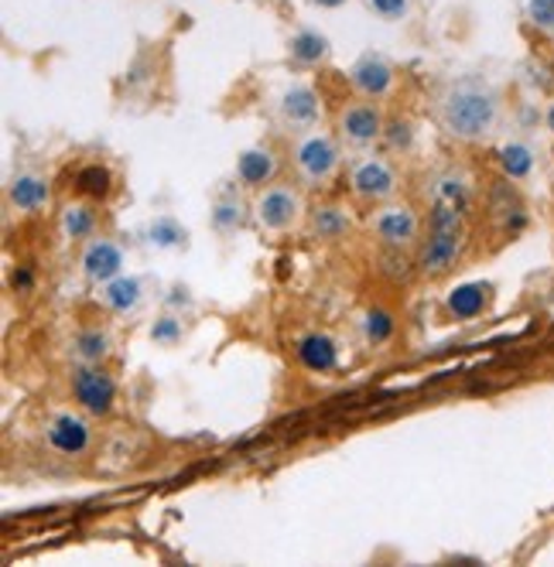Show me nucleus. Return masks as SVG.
<instances>
[{
  "label": "nucleus",
  "instance_id": "f03ea898",
  "mask_svg": "<svg viewBox=\"0 0 554 567\" xmlns=\"http://www.w3.org/2000/svg\"><path fill=\"white\" fill-rule=\"evenodd\" d=\"M434 116L449 137L462 144H486L503 120V96L483 75H459L442 86Z\"/></svg>",
  "mask_w": 554,
  "mask_h": 567
},
{
  "label": "nucleus",
  "instance_id": "4be33fe9",
  "mask_svg": "<svg viewBox=\"0 0 554 567\" xmlns=\"http://www.w3.org/2000/svg\"><path fill=\"white\" fill-rule=\"evenodd\" d=\"M352 229V216L342 206H315L308 213V236L322 239V243H336L342 236H349Z\"/></svg>",
  "mask_w": 554,
  "mask_h": 567
},
{
  "label": "nucleus",
  "instance_id": "6ab92c4d",
  "mask_svg": "<svg viewBox=\"0 0 554 567\" xmlns=\"http://www.w3.org/2000/svg\"><path fill=\"white\" fill-rule=\"evenodd\" d=\"M288 55H291L295 65L311 69V65L329 62L332 45H329V38H326L322 31H315V28H298V31L288 38Z\"/></svg>",
  "mask_w": 554,
  "mask_h": 567
},
{
  "label": "nucleus",
  "instance_id": "6e6552de",
  "mask_svg": "<svg viewBox=\"0 0 554 567\" xmlns=\"http://www.w3.org/2000/svg\"><path fill=\"white\" fill-rule=\"evenodd\" d=\"M45 449L59 458H86L93 452V424L86 411H55L42 424Z\"/></svg>",
  "mask_w": 554,
  "mask_h": 567
},
{
  "label": "nucleus",
  "instance_id": "7c9ffc66",
  "mask_svg": "<svg viewBox=\"0 0 554 567\" xmlns=\"http://www.w3.org/2000/svg\"><path fill=\"white\" fill-rule=\"evenodd\" d=\"M527 21L537 31L554 34V0H527Z\"/></svg>",
  "mask_w": 554,
  "mask_h": 567
},
{
  "label": "nucleus",
  "instance_id": "5701e85b",
  "mask_svg": "<svg viewBox=\"0 0 554 567\" xmlns=\"http://www.w3.org/2000/svg\"><path fill=\"white\" fill-rule=\"evenodd\" d=\"M496 165L506 182H527L534 175V147L524 141H506L496 147Z\"/></svg>",
  "mask_w": 554,
  "mask_h": 567
},
{
  "label": "nucleus",
  "instance_id": "39448f33",
  "mask_svg": "<svg viewBox=\"0 0 554 567\" xmlns=\"http://www.w3.org/2000/svg\"><path fill=\"white\" fill-rule=\"evenodd\" d=\"M69 393L75 408L86 411L90 417H106L116 408V380L103 370V362H72Z\"/></svg>",
  "mask_w": 554,
  "mask_h": 567
},
{
  "label": "nucleus",
  "instance_id": "473e14b6",
  "mask_svg": "<svg viewBox=\"0 0 554 567\" xmlns=\"http://www.w3.org/2000/svg\"><path fill=\"white\" fill-rule=\"evenodd\" d=\"M315 8H322V11H336V8H342L346 0H311Z\"/></svg>",
  "mask_w": 554,
  "mask_h": 567
},
{
  "label": "nucleus",
  "instance_id": "f3484780",
  "mask_svg": "<svg viewBox=\"0 0 554 567\" xmlns=\"http://www.w3.org/2000/svg\"><path fill=\"white\" fill-rule=\"evenodd\" d=\"M96 301L110 315L127 318V315H134L144 305V280L141 277H127V274L113 277V280H106V284H100V288H96Z\"/></svg>",
  "mask_w": 554,
  "mask_h": 567
},
{
  "label": "nucleus",
  "instance_id": "72a5a7b5",
  "mask_svg": "<svg viewBox=\"0 0 554 567\" xmlns=\"http://www.w3.org/2000/svg\"><path fill=\"white\" fill-rule=\"evenodd\" d=\"M544 127L551 131V137H554V100L547 103V110H544Z\"/></svg>",
  "mask_w": 554,
  "mask_h": 567
},
{
  "label": "nucleus",
  "instance_id": "c756f323",
  "mask_svg": "<svg viewBox=\"0 0 554 567\" xmlns=\"http://www.w3.org/2000/svg\"><path fill=\"white\" fill-rule=\"evenodd\" d=\"M380 270H383L390 280H408V277H411V260L404 257V250H390V247H383Z\"/></svg>",
  "mask_w": 554,
  "mask_h": 567
},
{
  "label": "nucleus",
  "instance_id": "cd10ccee",
  "mask_svg": "<svg viewBox=\"0 0 554 567\" xmlns=\"http://www.w3.org/2000/svg\"><path fill=\"white\" fill-rule=\"evenodd\" d=\"M414 137H418V131H414L411 120H390L387 131H383V144L390 151H401V154H408L414 147Z\"/></svg>",
  "mask_w": 554,
  "mask_h": 567
},
{
  "label": "nucleus",
  "instance_id": "1a4fd4ad",
  "mask_svg": "<svg viewBox=\"0 0 554 567\" xmlns=\"http://www.w3.org/2000/svg\"><path fill=\"white\" fill-rule=\"evenodd\" d=\"M336 127H339V141L346 147L367 151V147H377L383 141L387 116H383L377 100H352L339 110Z\"/></svg>",
  "mask_w": 554,
  "mask_h": 567
},
{
  "label": "nucleus",
  "instance_id": "2eb2a0df",
  "mask_svg": "<svg viewBox=\"0 0 554 567\" xmlns=\"http://www.w3.org/2000/svg\"><path fill=\"white\" fill-rule=\"evenodd\" d=\"M277 172H281V161H277V151L270 144H254L247 147L240 157H236V185L240 188H264L277 178Z\"/></svg>",
  "mask_w": 554,
  "mask_h": 567
},
{
  "label": "nucleus",
  "instance_id": "dca6fc26",
  "mask_svg": "<svg viewBox=\"0 0 554 567\" xmlns=\"http://www.w3.org/2000/svg\"><path fill=\"white\" fill-rule=\"evenodd\" d=\"M295 355L301 362V370L315 377H329L339 367V342L329 332H305L295 342Z\"/></svg>",
  "mask_w": 554,
  "mask_h": 567
},
{
  "label": "nucleus",
  "instance_id": "c85d7f7f",
  "mask_svg": "<svg viewBox=\"0 0 554 567\" xmlns=\"http://www.w3.org/2000/svg\"><path fill=\"white\" fill-rule=\"evenodd\" d=\"M411 4L414 0H363V8L373 14V18H380V21H404L408 14H411Z\"/></svg>",
  "mask_w": 554,
  "mask_h": 567
},
{
  "label": "nucleus",
  "instance_id": "4468645a",
  "mask_svg": "<svg viewBox=\"0 0 554 567\" xmlns=\"http://www.w3.org/2000/svg\"><path fill=\"white\" fill-rule=\"evenodd\" d=\"M250 219H254V213H250V206L244 202L240 185H236V182L223 185V188L213 195V202H209V226H213L216 236L229 239V236H236V233H244Z\"/></svg>",
  "mask_w": 554,
  "mask_h": 567
},
{
  "label": "nucleus",
  "instance_id": "aec40b11",
  "mask_svg": "<svg viewBox=\"0 0 554 567\" xmlns=\"http://www.w3.org/2000/svg\"><path fill=\"white\" fill-rule=\"evenodd\" d=\"M490 305V284L483 280H469V284H459V288L445 298V311L459 321H472L480 318Z\"/></svg>",
  "mask_w": 554,
  "mask_h": 567
},
{
  "label": "nucleus",
  "instance_id": "f8f14e48",
  "mask_svg": "<svg viewBox=\"0 0 554 567\" xmlns=\"http://www.w3.org/2000/svg\"><path fill=\"white\" fill-rule=\"evenodd\" d=\"M124 247L110 236H93L90 243H83V254H79V274L83 280H90L93 288L113 280L124 274Z\"/></svg>",
  "mask_w": 554,
  "mask_h": 567
},
{
  "label": "nucleus",
  "instance_id": "393cba45",
  "mask_svg": "<svg viewBox=\"0 0 554 567\" xmlns=\"http://www.w3.org/2000/svg\"><path fill=\"white\" fill-rule=\"evenodd\" d=\"M393 332H398V318H393L387 308H367L360 315V336L370 349H380L393 339Z\"/></svg>",
  "mask_w": 554,
  "mask_h": 567
},
{
  "label": "nucleus",
  "instance_id": "a211bd4d",
  "mask_svg": "<svg viewBox=\"0 0 554 567\" xmlns=\"http://www.w3.org/2000/svg\"><path fill=\"white\" fill-rule=\"evenodd\" d=\"M96 229H100V219H96V209L90 198L65 202L59 209V236L65 243H90L96 236Z\"/></svg>",
  "mask_w": 554,
  "mask_h": 567
},
{
  "label": "nucleus",
  "instance_id": "9d476101",
  "mask_svg": "<svg viewBox=\"0 0 554 567\" xmlns=\"http://www.w3.org/2000/svg\"><path fill=\"white\" fill-rule=\"evenodd\" d=\"M274 116L288 134H308L322 124V100L308 83H291L281 96H277Z\"/></svg>",
  "mask_w": 554,
  "mask_h": 567
},
{
  "label": "nucleus",
  "instance_id": "a878e982",
  "mask_svg": "<svg viewBox=\"0 0 554 567\" xmlns=\"http://www.w3.org/2000/svg\"><path fill=\"white\" fill-rule=\"evenodd\" d=\"M72 188L90 202H103L113 192V175L103 165H83L72 175Z\"/></svg>",
  "mask_w": 554,
  "mask_h": 567
},
{
  "label": "nucleus",
  "instance_id": "2f4dec72",
  "mask_svg": "<svg viewBox=\"0 0 554 567\" xmlns=\"http://www.w3.org/2000/svg\"><path fill=\"white\" fill-rule=\"evenodd\" d=\"M162 305L168 308V311H188L192 308V295H188V288L185 284H175V288H168V295L162 298Z\"/></svg>",
  "mask_w": 554,
  "mask_h": 567
},
{
  "label": "nucleus",
  "instance_id": "9b49d317",
  "mask_svg": "<svg viewBox=\"0 0 554 567\" xmlns=\"http://www.w3.org/2000/svg\"><path fill=\"white\" fill-rule=\"evenodd\" d=\"M349 86L363 100H387L398 86V69L380 52H363L349 65Z\"/></svg>",
  "mask_w": 554,
  "mask_h": 567
},
{
  "label": "nucleus",
  "instance_id": "ddd939ff",
  "mask_svg": "<svg viewBox=\"0 0 554 567\" xmlns=\"http://www.w3.org/2000/svg\"><path fill=\"white\" fill-rule=\"evenodd\" d=\"M8 206L18 216H42L52 206V185L42 172L21 168L8 178Z\"/></svg>",
  "mask_w": 554,
  "mask_h": 567
},
{
  "label": "nucleus",
  "instance_id": "423d86ee",
  "mask_svg": "<svg viewBox=\"0 0 554 567\" xmlns=\"http://www.w3.org/2000/svg\"><path fill=\"white\" fill-rule=\"evenodd\" d=\"M349 192L352 198L380 206V202H390L401 192V175L383 154H363L349 165Z\"/></svg>",
  "mask_w": 554,
  "mask_h": 567
},
{
  "label": "nucleus",
  "instance_id": "20e7f679",
  "mask_svg": "<svg viewBox=\"0 0 554 567\" xmlns=\"http://www.w3.org/2000/svg\"><path fill=\"white\" fill-rule=\"evenodd\" d=\"M250 213L257 229L277 236V233H291L301 219H305V195L301 188L288 185V182H270L264 188H257L254 202H250Z\"/></svg>",
  "mask_w": 554,
  "mask_h": 567
},
{
  "label": "nucleus",
  "instance_id": "7ed1b4c3",
  "mask_svg": "<svg viewBox=\"0 0 554 567\" xmlns=\"http://www.w3.org/2000/svg\"><path fill=\"white\" fill-rule=\"evenodd\" d=\"M291 165H295V178L301 182V188L322 192L336 182L339 168H342V144L339 137H332L329 131H308L298 134L291 144Z\"/></svg>",
  "mask_w": 554,
  "mask_h": 567
},
{
  "label": "nucleus",
  "instance_id": "412c9836",
  "mask_svg": "<svg viewBox=\"0 0 554 567\" xmlns=\"http://www.w3.org/2000/svg\"><path fill=\"white\" fill-rule=\"evenodd\" d=\"M65 352H69L72 362H106L110 352H113V339H110L106 329L90 326V329L72 332V339L65 342Z\"/></svg>",
  "mask_w": 554,
  "mask_h": 567
},
{
  "label": "nucleus",
  "instance_id": "b1692460",
  "mask_svg": "<svg viewBox=\"0 0 554 567\" xmlns=\"http://www.w3.org/2000/svg\"><path fill=\"white\" fill-rule=\"evenodd\" d=\"M141 239L147 243V247H154V250H185L188 247V229L178 219H172V216H154L144 226Z\"/></svg>",
  "mask_w": 554,
  "mask_h": 567
},
{
  "label": "nucleus",
  "instance_id": "f257e3e1",
  "mask_svg": "<svg viewBox=\"0 0 554 567\" xmlns=\"http://www.w3.org/2000/svg\"><path fill=\"white\" fill-rule=\"evenodd\" d=\"M465 209H469V185L459 175H442L431 192V216L428 236L418 243V274L424 277H445L462 250H465Z\"/></svg>",
  "mask_w": 554,
  "mask_h": 567
},
{
  "label": "nucleus",
  "instance_id": "bb28decb",
  "mask_svg": "<svg viewBox=\"0 0 554 567\" xmlns=\"http://www.w3.org/2000/svg\"><path fill=\"white\" fill-rule=\"evenodd\" d=\"M147 339L154 342V346H162V349H172V346H178L182 339H185V326H182V315L178 311H162L157 315L151 326H147Z\"/></svg>",
  "mask_w": 554,
  "mask_h": 567
},
{
  "label": "nucleus",
  "instance_id": "0eeeda50",
  "mask_svg": "<svg viewBox=\"0 0 554 567\" xmlns=\"http://www.w3.org/2000/svg\"><path fill=\"white\" fill-rule=\"evenodd\" d=\"M367 226L377 236L380 247H390V250H411L421 243V219L408 202H393V198L380 202L370 213Z\"/></svg>",
  "mask_w": 554,
  "mask_h": 567
}]
</instances>
